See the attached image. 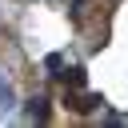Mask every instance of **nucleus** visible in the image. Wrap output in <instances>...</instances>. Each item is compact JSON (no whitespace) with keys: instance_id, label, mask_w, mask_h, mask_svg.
I'll use <instances>...</instances> for the list:
<instances>
[{"instance_id":"obj_2","label":"nucleus","mask_w":128,"mask_h":128,"mask_svg":"<svg viewBox=\"0 0 128 128\" xmlns=\"http://www.w3.org/2000/svg\"><path fill=\"white\" fill-rule=\"evenodd\" d=\"M56 76H60L64 84H72V88H84V84H88V76H84V68H80V64H72V68H60Z\"/></svg>"},{"instance_id":"obj_3","label":"nucleus","mask_w":128,"mask_h":128,"mask_svg":"<svg viewBox=\"0 0 128 128\" xmlns=\"http://www.w3.org/2000/svg\"><path fill=\"white\" fill-rule=\"evenodd\" d=\"M96 104H104V100L100 96H68V108L72 112H92Z\"/></svg>"},{"instance_id":"obj_4","label":"nucleus","mask_w":128,"mask_h":128,"mask_svg":"<svg viewBox=\"0 0 128 128\" xmlns=\"http://www.w3.org/2000/svg\"><path fill=\"white\" fill-rule=\"evenodd\" d=\"M44 68H48V72H52V76H56V72H60V68H64V60H60V56H56V52H52V56H48V60H44Z\"/></svg>"},{"instance_id":"obj_1","label":"nucleus","mask_w":128,"mask_h":128,"mask_svg":"<svg viewBox=\"0 0 128 128\" xmlns=\"http://www.w3.org/2000/svg\"><path fill=\"white\" fill-rule=\"evenodd\" d=\"M48 104H52L48 96H28V100H24V112H28V120H36V124H44V120L52 116V108H48Z\"/></svg>"}]
</instances>
